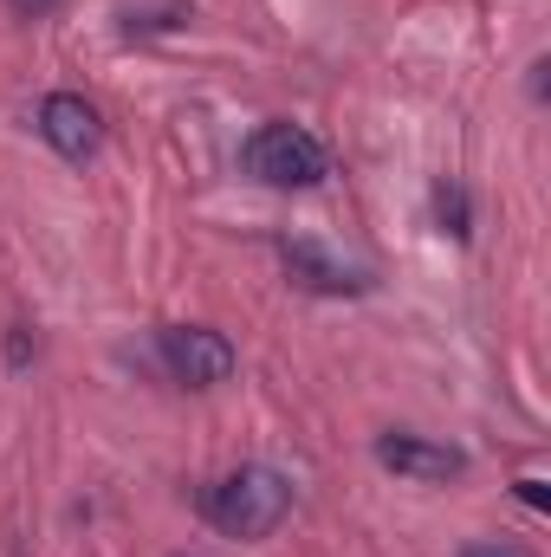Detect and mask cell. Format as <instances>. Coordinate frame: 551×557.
<instances>
[{"label":"cell","mask_w":551,"mask_h":557,"mask_svg":"<svg viewBox=\"0 0 551 557\" xmlns=\"http://www.w3.org/2000/svg\"><path fill=\"white\" fill-rule=\"evenodd\" d=\"M285 512H292V486L279 480L273 467H241V473H228L208 493V519L228 539H267V532H279Z\"/></svg>","instance_id":"1"},{"label":"cell","mask_w":551,"mask_h":557,"mask_svg":"<svg viewBox=\"0 0 551 557\" xmlns=\"http://www.w3.org/2000/svg\"><path fill=\"white\" fill-rule=\"evenodd\" d=\"M247 169L267 188H318L325 182V143L305 124H260L247 143Z\"/></svg>","instance_id":"2"},{"label":"cell","mask_w":551,"mask_h":557,"mask_svg":"<svg viewBox=\"0 0 551 557\" xmlns=\"http://www.w3.org/2000/svg\"><path fill=\"white\" fill-rule=\"evenodd\" d=\"M162 363H169L175 383H188V389H215V383L234 376V344H228L221 331L175 324V331H162Z\"/></svg>","instance_id":"3"},{"label":"cell","mask_w":551,"mask_h":557,"mask_svg":"<svg viewBox=\"0 0 551 557\" xmlns=\"http://www.w3.org/2000/svg\"><path fill=\"white\" fill-rule=\"evenodd\" d=\"M39 137L52 143L65 162H91V156H98V143H105V124H98V111H91L85 98L52 91V98L39 104Z\"/></svg>","instance_id":"4"},{"label":"cell","mask_w":551,"mask_h":557,"mask_svg":"<svg viewBox=\"0 0 551 557\" xmlns=\"http://www.w3.org/2000/svg\"><path fill=\"white\" fill-rule=\"evenodd\" d=\"M377 460L396 473V480H415V486H441V480H461L467 460L441 441H421V434H383L377 441Z\"/></svg>","instance_id":"5"},{"label":"cell","mask_w":551,"mask_h":557,"mask_svg":"<svg viewBox=\"0 0 551 557\" xmlns=\"http://www.w3.org/2000/svg\"><path fill=\"white\" fill-rule=\"evenodd\" d=\"M285 267L305 278L311 292H357V285H364V273H357V267H344V260L318 253L311 240H292V247H285Z\"/></svg>","instance_id":"6"},{"label":"cell","mask_w":551,"mask_h":557,"mask_svg":"<svg viewBox=\"0 0 551 557\" xmlns=\"http://www.w3.org/2000/svg\"><path fill=\"white\" fill-rule=\"evenodd\" d=\"M434 208H441V227H448V234H467V195H461V188H441Z\"/></svg>","instance_id":"7"},{"label":"cell","mask_w":551,"mask_h":557,"mask_svg":"<svg viewBox=\"0 0 551 557\" xmlns=\"http://www.w3.org/2000/svg\"><path fill=\"white\" fill-rule=\"evenodd\" d=\"M461 557H532L526 545H500V539H480V545H467Z\"/></svg>","instance_id":"8"},{"label":"cell","mask_w":551,"mask_h":557,"mask_svg":"<svg viewBox=\"0 0 551 557\" xmlns=\"http://www.w3.org/2000/svg\"><path fill=\"white\" fill-rule=\"evenodd\" d=\"M519 499H526V506H532V512H546V506H551L546 480H519Z\"/></svg>","instance_id":"9"},{"label":"cell","mask_w":551,"mask_h":557,"mask_svg":"<svg viewBox=\"0 0 551 557\" xmlns=\"http://www.w3.org/2000/svg\"><path fill=\"white\" fill-rule=\"evenodd\" d=\"M7 7H13V13H26V20H46L59 0H7Z\"/></svg>","instance_id":"10"}]
</instances>
